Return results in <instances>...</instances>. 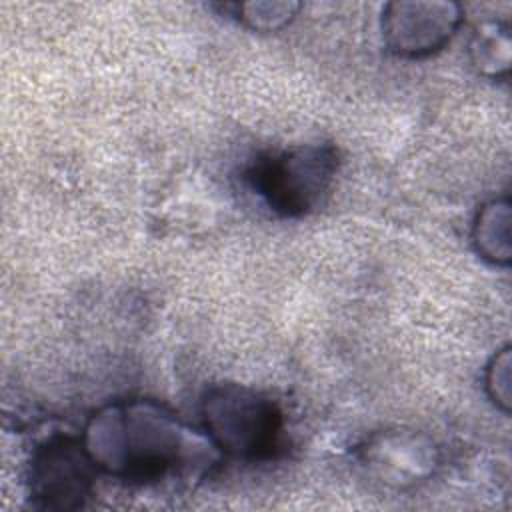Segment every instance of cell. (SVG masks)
I'll list each match as a JSON object with an SVG mask.
<instances>
[{"mask_svg": "<svg viewBox=\"0 0 512 512\" xmlns=\"http://www.w3.org/2000/svg\"><path fill=\"white\" fill-rule=\"evenodd\" d=\"M80 438L98 472L134 482L196 470L220 458L206 434L192 430L172 408L152 398L100 406L86 420Z\"/></svg>", "mask_w": 512, "mask_h": 512, "instance_id": "obj_1", "label": "cell"}, {"mask_svg": "<svg viewBox=\"0 0 512 512\" xmlns=\"http://www.w3.org/2000/svg\"><path fill=\"white\" fill-rule=\"evenodd\" d=\"M204 434L220 454L264 460L282 434V412L264 394L234 382L210 386L200 400Z\"/></svg>", "mask_w": 512, "mask_h": 512, "instance_id": "obj_2", "label": "cell"}, {"mask_svg": "<svg viewBox=\"0 0 512 512\" xmlns=\"http://www.w3.org/2000/svg\"><path fill=\"white\" fill-rule=\"evenodd\" d=\"M336 172V146L314 142L258 158L248 172V180L274 214L300 218L320 206Z\"/></svg>", "mask_w": 512, "mask_h": 512, "instance_id": "obj_3", "label": "cell"}, {"mask_svg": "<svg viewBox=\"0 0 512 512\" xmlns=\"http://www.w3.org/2000/svg\"><path fill=\"white\" fill-rule=\"evenodd\" d=\"M96 472L82 438L50 436L34 448L28 460L30 502L40 510H78L94 492Z\"/></svg>", "mask_w": 512, "mask_h": 512, "instance_id": "obj_4", "label": "cell"}, {"mask_svg": "<svg viewBox=\"0 0 512 512\" xmlns=\"http://www.w3.org/2000/svg\"><path fill=\"white\" fill-rule=\"evenodd\" d=\"M362 474L394 492L426 484L440 468L442 454L434 438L414 428H388L368 436L356 450Z\"/></svg>", "mask_w": 512, "mask_h": 512, "instance_id": "obj_5", "label": "cell"}, {"mask_svg": "<svg viewBox=\"0 0 512 512\" xmlns=\"http://www.w3.org/2000/svg\"><path fill=\"white\" fill-rule=\"evenodd\" d=\"M464 10L452 0H394L382 12V38L400 58H426L458 32Z\"/></svg>", "mask_w": 512, "mask_h": 512, "instance_id": "obj_6", "label": "cell"}, {"mask_svg": "<svg viewBox=\"0 0 512 512\" xmlns=\"http://www.w3.org/2000/svg\"><path fill=\"white\" fill-rule=\"evenodd\" d=\"M472 244L476 254L494 264L508 266L512 260V204L508 196L484 202L472 222Z\"/></svg>", "mask_w": 512, "mask_h": 512, "instance_id": "obj_7", "label": "cell"}, {"mask_svg": "<svg viewBox=\"0 0 512 512\" xmlns=\"http://www.w3.org/2000/svg\"><path fill=\"white\" fill-rule=\"evenodd\" d=\"M472 66L488 78H504L510 72V30L500 22H482L470 40Z\"/></svg>", "mask_w": 512, "mask_h": 512, "instance_id": "obj_8", "label": "cell"}, {"mask_svg": "<svg viewBox=\"0 0 512 512\" xmlns=\"http://www.w3.org/2000/svg\"><path fill=\"white\" fill-rule=\"evenodd\" d=\"M300 8L302 4L294 0H252L234 4L236 18L256 32L282 30L296 18Z\"/></svg>", "mask_w": 512, "mask_h": 512, "instance_id": "obj_9", "label": "cell"}, {"mask_svg": "<svg viewBox=\"0 0 512 512\" xmlns=\"http://www.w3.org/2000/svg\"><path fill=\"white\" fill-rule=\"evenodd\" d=\"M484 388L492 404L504 414L510 412L512 404V348L504 344L486 364Z\"/></svg>", "mask_w": 512, "mask_h": 512, "instance_id": "obj_10", "label": "cell"}]
</instances>
